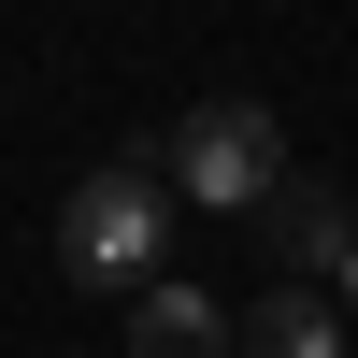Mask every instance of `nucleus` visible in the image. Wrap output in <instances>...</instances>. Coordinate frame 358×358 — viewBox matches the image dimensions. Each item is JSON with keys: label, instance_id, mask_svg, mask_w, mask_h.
Returning <instances> with one entry per match:
<instances>
[{"label": "nucleus", "instance_id": "obj_3", "mask_svg": "<svg viewBox=\"0 0 358 358\" xmlns=\"http://www.w3.org/2000/svg\"><path fill=\"white\" fill-rule=\"evenodd\" d=\"M258 244L287 258V287H315V273H344V258H358V215H344L330 172H287V187L258 201Z\"/></svg>", "mask_w": 358, "mask_h": 358}, {"label": "nucleus", "instance_id": "obj_5", "mask_svg": "<svg viewBox=\"0 0 358 358\" xmlns=\"http://www.w3.org/2000/svg\"><path fill=\"white\" fill-rule=\"evenodd\" d=\"M229 358H344V315H330V287H273V301L229 330Z\"/></svg>", "mask_w": 358, "mask_h": 358}, {"label": "nucleus", "instance_id": "obj_4", "mask_svg": "<svg viewBox=\"0 0 358 358\" xmlns=\"http://www.w3.org/2000/svg\"><path fill=\"white\" fill-rule=\"evenodd\" d=\"M115 344H129V358H229V315L215 301H201V287H143V301H129V330H115Z\"/></svg>", "mask_w": 358, "mask_h": 358}, {"label": "nucleus", "instance_id": "obj_1", "mask_svg": "<svg viewBox=\"0 0 358 358\" xmlns=\"http://www.w3.org/2000/svg\"><path fill=\"white\" fill-rule=\"evenodd\" d=\"M158 187L201 201V215H258L287 187V143H273V101H187L158 143Z\"/></svg>", "mask_w": 358, "mask_h": 358}, {"label": "nucleus", "instance_id": "obj_2", "mask_svg": "<svg viewBox=\"0 0 358 358\" xmlns=\"http://www.w3.org/2000/svg\"><path fill=\"white\" fill-rule=\"evenodd\" d=\"M158 229H172L158 158H115V172H86V187L57 201V273H86V287H158Z\"/></svg>", "mask_w": 358, "mask_h": 358}, {"label": "nucleus", "instance_id": "obj_6", "mask_svg": "<svg viewBox=\"0 0 358 358\" xmlns=\"http://www.w3.org/2000/svg\"><path fill=\"white\" fill-rule=\"evenodd\" d=\"M344 301H358V258H344Z\"/></svg>", "mask_w": 358, "mask_h": 358}]
</instances>
